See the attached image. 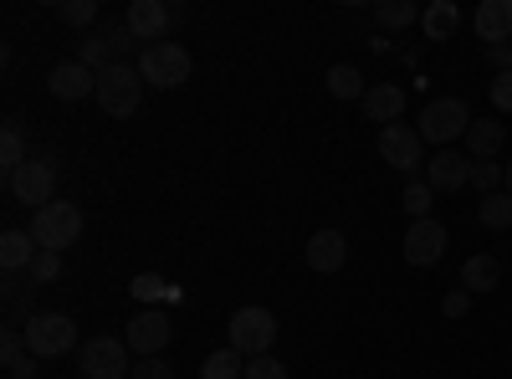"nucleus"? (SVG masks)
Here are the masks:
<instances>
[{
  "instance_id": "nucleus-1",
  "label": "nucleus",
  "mask_w": 512,
  "mask_h": 379,
  "mask_svg": "<svg viewBox=\"0 0 512 379\" xmlns=\"http://www.w3.org/2000/svg\"><path fill=\"white\" fill-rule=\"evenodd\" d=\"M144 88H149V82L139 77L134 62H113V67L98 72V108L108 118H134L139 103H144Z\"/></svg>"
},
{
  "instance_id": "nucleus-2",
  "label": "nucleus",
  "mask_w": 512,
  "mask_h": 379,
  "mask_svg": "<svg viewBox=\"0 0 512 379\" xmlns=\"http://www.w3.org/2000/svg\"><path fill=\"white\" fill-rule=\"evenodd\" d=\"M231 349L241 354V359H262V354H272V344H277V313L272 308H262V303H246V308H236L231 313Z\"/></svg>"
},
{
  "instance_id": "nucleus-3",
  "label": "nucleus",
  "mask_w": 512,
  "mask_h": 379,
  "mask_svg": "<svg viewBox=\"0 0 512 379\" xmlns=\"http://www.w3.org/2000/svg\"><path fill=\"white\" fill-rule=\"evenodd\" d=\"M139 77L149 82V88H159V93H169V88H180V82H190V52L180 47V41H159V47H144L139 52Z\"/></svg>"
},
{
  "instance_id": "nucleus-4",
  "label": "nucleus",
  "mask_w": 512,
  "mask_h": 379,
  "mask_svg": "<svg viewBox=\"0 0 512 379\" xmlns=\"http://www.w3.org/2000/svg\"><path fill=\"white\" fill-rule=\"evenodd\" d=\"M472 108H466L461 98H431L420 113V139L436 144V149H451V139H466V129H472Z\"/></svg>"
},
{
  "instance_id": "nucleus-5",
  "label": "nucleus",
  "mask_w": 512,
  "mask_h": 379,
  "mask_svg": "<svg viewBox=\"0 0 512 379\" xmlns=\"http://www.w3.org/2000/svg\"><path fill=\"white\" fill-rule=\"evenodd\" d=\"M21 333H26V349H31L36 359H62V354H72V344H77V323H72L67 313H31V318L21 323Z\"/></svg>"
},
{
  "instance_id": "nucleus-6",
  "label": "nucleus",
  "mask_w": 512,
  "mask_h": 379,
  "mask_svg": "<svg viewBox=\"0 0 512 379\" xmlns=\"http://www.w3.org/2000/svg\"><path fill=\"white\" fill-rule=\"evenodd\" d=\"M31 236L41 251H67L77 236H82V210L72 200H52V205H41L36 216H31Z\"/></svg>"
},
{
  "instance_id": "nucleus-7",
  "label": "nucleus",
  "mask_w": 512,
  "mask_h": 379,
  "mask_svg": "<svg viewBox=\"0 0 512 379\" xmlns=\"http://www.w3.org/2000/svg\"><path fill=\"white\" fill-rule=\"evenodd\" d=\"M128 354H134V349H128L123 339L103 333V339H88L77 349V369H82V379H134Z\"/></svg>"
},
{
  "instance_id": "nucleus-8",
  "label": "nucleus",
  "mask_w": 512,
  "mask_h": 379,
  "mask_svg": "<svg viewBox=\"0 0 512 379\" xmlns=\"http://www.w3.org/2000/svg\"><path fill=\"white\" fill-rule=\"evenodd\" d=\"M6 185H11V195H16L21 205H36V210L52 205V200H57V159H52V154H31Z\"/></svg>"
},
{
  "instance_id": "nucleus-9",
  "label": "nucleus",
  "mask_w": 512,
  "mask_h": 379,
  "mask_svg": "<svg viewBox=\"0 0 512 379\" xmlns=\"http://www.w3.org/2000/svg\"><path fill=\"white\" fill-rule=\"evenodd\" d=\"M379 159L395 164L400 175H415L425 164V139L420 129H410V123H390V129H379Z\"/></svg>"
},
{
  "instance_id": "nucleus-10",
  "label": "nucleus",
  "mask_w": 512,
  "mask_h": 379,
  "mask_svg": "<svg viewBox=\"0 0 512 379\" xmlns=\"http://www.w3.org/2000/svg\"><path fill=\"white\" fill-rule=\"evenodd\" d=\"M446 226L436 221V216H425V221H410V231H405V241H400V257L410 262V267H436L441 257H446Z\"/></svg>"
},
{
  "instance_id": "nucleus-11",
  "label": "nucleus",
  "mask_w": 512,
  "mask_h": 379,
  "mask_svg": "<svg viewBox=\"0 0 512 379\" xmlns=\"http://www.w3.org/2000/svg\"><path fill=\"white\" fill-rule=\"evenodd\" d=\"M169 339H175V323H169V313H159V308L139 313L134 323H128V333H123V344L134 349L139 359H154V354H164V349H169Z\"/></svg>"
},
{
  "instance_id": "nucleus-12",
  "label": "nucleus",
  "mask_w": 512,
  "mask_h": 379,
  "mask_svg": "<svg viewBox=\"0 0 512 379\" xmlns=\"http://www.w3.org/2000/svg\"><path fill=\"white\" fill-rule=\"evenodd\" d=\"M472 164L477 159H466L456 149H436V159H425V185L436 195H456V190L472 185Z\"/></svg>"
},
{
  "instance_id": "nucleus-13",
  "label": "nucleus",
  "mask_w": 512,
  "mask_h": 379,
  "mask_svg": "<svg viewBox=\"0 0 512 379\" xmlns=\"http://www.w3.org/2000/svg\"><path fill=\"white\" fill-rule=\"evenodd\" d=\"M123 26L134 31V41H144V47H159L164 31L175 26V11H169L164 0H134L128 16H123Z\"/></svg>"
},
{
  "instance_id": "nucleus-14",
  "label": "nucleus",
  "mask_w": 512,
  "mask_h": 379,
  "mask_svg": "<svg viewBox=\"0 0 512 379\" xmlns=\"http://www.w3.org/2000/svg\"><path fill=\"white\" fill-rule=\"evenodd\" d=\"M47 88L57 103H82V98H98V72H88L82 62H57Z\"/></svg>"
},
{
  "instance_id": "nucleus-15",
  "label": "nucleus",
  "mask_w": 512,
  "mask_h": 379,
  "mask_svg": "<svg viewBox=\"0 0 512 379\" xmlns=\"http://www.w3.org/2000/svg\"><path fill=\"white\" fill-rule=\"evenodd\" d=\"M364 118L369 123H379V129H390V123H400V113H405V93H400V82H374V88L364 93Z\"/></svg>"
},
{
  "instance_id": "nucleus-16",
  "label": "nucleus",
  "mask_w": 512,
  "mask_h": 379,
  "mask_svg": "<svg viewBox=\"0 0 512 379\" xmlns=\"http://www.w3.org/2000/svg\"><path fill=\"white\" fill-rule=\"evenodd\" d=\"M344 262H349V241H344V231H313V241H308V267L313 272H344Z\"/></svg>"
},
{
  "instance_id": "nucleus-17",
  "label": "nucleus",
  "mask_w": 512,
  "mask_h": 379,
  "mask_svg": "<svg viewBox=\"0 0 512 379\" xmlns=\"http://www.w3.org/2000/svg\"><path fill=\"white\" fill-rule=\"evenodd\" d=\"M477 36L487 41H512V0H482L477 6Z\"/></svg>"
},
{
  "instance_id": "nucleus-18",
  "label": "nucleus",
  "mask_w": 512,
  "mask_h": 379,
  "mask_svg": "<svg viewBox=\"0 0 512 379\" xmlns=\"http://www.w3.org/2000/svg\"><path fill=\"white\" fill-rule=\"evenodd\" d=\"M461 287L472 292H492V287H502V262L497 257H487V251H477V257H466L461 262Z\"/></svg>"
},
{
  "instance_id": "nucleus-19",
  "label": "nucleus",
  "mask_w": 512,
  "mask_h": 379,
  "mask_svg": "<svg viewBox=\"0 0 512 379\" xmlns=\"http://www.w3.org/2000/svg\"><path fill=\"white\" fill-rule=\"evenodd\" d=\"M502 144H507V123H497V118H477L472 129H466L472 159H492V154H502Z\"/></svg>"
},
{
  "instance_id": "nucleus-20",
  "label": "nucleus",
  "mask_w": 512,
  "mask_h": 379,
  "mask_svg": "<svg viewBox=\"0 0 512 379\" xmlns=\"http://www.w3.org/2000/svg\"><path fill=\"white\" fill-rule=\"evenodd\" d=\"M31 241H36V236H26V231H6V236H0V267H6V272L31 267V262L41 257V251H36Z\"/></svg>"
},
{
  "instance_id": "nucleus-21",
  "label": "nucleus",
  "mask_w": 512,
  "mask_h": 379,
  "mask_svg": "<svg viewBox=\"0 0 512 379\" xmlns=\"http://www.w3.org/2000/svg\"><path fill=\"white\" fill-rule=\"evenodd\" d=\"M420 26H425V36H431V41H451L456 26H461V11L451 6V0H436V6H425Z\"/></svg>"
},
{
  "instance_id": "nucleus-22",
  "label": "nucleus",
  "mask_w": 512,
  "mask_h": 379,
  "mask_svg": "<svg viewBox=\"0 0 512 379\" xmlns=\"http://www.w3.org/2000/svg\"><path fill=\"white\" fill-rule=\"evenodd\" d=\"M477 221H482L487 231H512V195H507V190L482 195V205H477Z\"/></svg>"
},
{
  "instance_id": "nucleus-23",
  "label": "nucleus",
  "mask_w": 512,
  "mask_h": 379,
  "mask_svg": "<svg viewBox=\"0 0 512 379\" xmlns=\"http://www.w3.org/2000/svg\"><path fill=\"white\" fill-rule=\"evenodd\" d=\"M200 379H246V359L226 344V349H216V354L200 364Z\"/></svg>"
},
{
  "instance_id": "nucleus-24",
  "label": "nucleus",
  "mask_w": 512,
  "mask_h": 379,
  "mask_svg": "<svg viewBox=\"0 0 512 379\" xmlns=\"http://www.w3.org/2000/svg\"><path fill=\"white\" fill-rule=\"evenodd\" d=\"M328 93H333V98H344V103H349V98H359V103H364V93H369V88H364L359 67L338 62V67H328Z\"/></svg>"
},
{
  "instance_id": "nucleus-25",
  "label": "nucleus",
  "mask_w": 512,
  "mask_h": 379,
  "mask_svg": "<svg viewBox=\"0 0 512 379\" xmlns=\"http://www.w3.org/2000/svg\"><path fill=\"white\" fill-rule=\"evenodd\" d=\"M400 205H405V216H410V221H425V216H431V205H436V190L425 185V180H410L405 195H400Z\"/></svg>"
},
{
  "instance_id": "nucleus-26",
  "label": "nucleus",
  "mask_w": 512,
  "mask_h": 379,
  "mask_svg": "<svg viewBox=\"0 0 512 379\" xmlns=\"http://www.w3.org/2000/svg\"><path fill=\"white\" fill-rule=\"evenodd\" d=\"M31 154H26V144H21V134H16V123H6V134H0V170H6V180L21 170Z\"/></svg>"
},
{
  "instance_id": "nucleus-27",
  "label": "nucleus",
  "mask_w": 512,
  "mask_h": 379,
  "mask_svg": "<svg viewBox=\"0 0 512 379\" xmlns=\"http://www.w3.org/2000/svg\"><path fill=\"white\" fill-rule=\"evenodd\" d=\"M374 16H379V26H410V21H420L425 11L420 6H410V0H379V6H374Z\"/></svg>"
},
{
  "instance_id": "nucleus-28",
  "label": "nucleus",
  "mask_w": 512,
  "mask_h": 379,
  "mask_svg": "<svg viewBox=\"0 0 512 379\" xmlns=\"http://www.w3.org/2000/svg\"><path fill=\"white\" fill-rule=\"evenodd\" d=\"M77 62L88 67V72H103V67H113V47H108V36H88V41H82Z\"/></svg>"
},
{
  "instance_id": "nucleus-29",
  "label": "nucleus",
  "mask_w": 512,
  "mask_h": 379,
  "mask_svg": "<svg viewBox=\"0 0 512 379\" xmlns=\"http://www.w3.org/2000/svg\"><path fill=\"white\" fill-rule=\"evenodd\" d=\"M472 185H477L482 195H497V190H502V164L477 159V164H472Z\"/></svg>"
},
{
  "instance_id": "nucleus-30",
  "label": "nucleus",
  "mask_w": 512,
  "mask_h": 379,
  "mask_svg": "<svg viewBox=\"0 0 512 379\" xmlns=\"http://www.w3.org/2000/svg\"><path fill=\"white\" fill-rule=\"evenodd\" d=\"M62 21L67 26H93L98 21V0H62Z\"/></svg>"
},
{
  "instance_id": "nucleus-31",
  "label": "nucleus",
  "mask_w": 512,
  "mask_h": 379,
  "mask_svg": "<svg viewBox=\"0 0 512 379\" xmlns=\"http://www.w3.org/2000/svg\"><path fill=\"white\" fill-rule=\"evenodd\" d=\"M62 277V251H41L31 262V282H57Z\"/></svg>"
},
{
  "instance_id": "nucleus-32",
  "label": "nucleus",
  "mask_w": 512,
  "mask_h": 379,
  "mask_svg": "<svg viewBox=\"0 0 512 379\" xmlns=\"http://www.w3.org/2000/svg\"><path fill=\"white\" fill-rule=\"evenodd\" d=\"M246 379H287V364L262 354V359H246Z\"/></svg>"
},
{
  "instance_id": "nucleus-33",
  "label": "nucleus",
  "mask_w": 512,
  "mask_h": 379,
  "mask_svg": "<svg viewBox=\"0 0 512 379\" xmlns=\"http://www.w3.org/2000/svg\"><path fill=\"white\" fill-rule=\"evenodd\" d=\"M128 292H134V298H144V303H154V298H164V292H169V282H164V277H154V272H139Z\"/></svg>"
},
{
  "instance_id": "nucleus-34",
  "label": "nucleus",
  "mask_w": 512,
  "mask_h": 379,
  "mask_svg": "<svg viewBox=\"0 0 512 379\" xmlns=\"http://www.w3.org/2000/svg\"><path fill=\"white\" fill-rule=\"evenodd\" d=\"M487 98H492V108H497V113H512V72H497V77H492Z\"/></svg>"
},
{
  "instance_id": "nucleus-35",
  "label": "nucleus",
  "mask_w": 512,
  "mask_h": 379,
  "mask_svg": "<svg viewBox=\"0 0 512 379\" xmlns=\"http://www.w3.org/2000/svg\"><path fill=\"white\" fill-rule=\"evenodd\" d=\"M134 379H175V369L164 364V354H154V359H139L134 364Z\"/></svg>"
},
{
  "instance_id": "nucleus-36",
  "label": "nucleus",
  "mask_w": 512,
  "mask_h": 379,
  "mask_svg": "<svg viewBox=\"0 0 512 379\" xmlns=\"http://www.w3.org/2000/svg\"><path fill=\"white\" fill-rule=\"evenodd\" d=\"M466 308H472V292H466V287H456V292H446V298H441V313L446 318H466Z\"/></svg>"
},
{
  "instance_id": "nucleus-37",
  "label": "nucleus",
  "mask_w": 512,
  "mask_h": 379,
  "mask_svg": "<svg viewBox=\"0 0 512 379\" xmlns=\"http://www.w3.org/2000/svg\"><path fill=\"white\" fill-rule=\"evenodd\" d=\"M108 36V47H113V62L123 57V52H134L139 47V41H134V31H128V26H113V31H103Z\"/></svg>"
},
{
  "instance_id": "nucleus-38",
  "label": "nucleus",
  "mask_w": 512,
  "mask_h": 379,
  "mask_svg": "<svg viewBox=\"0 0 512 379\" xmlns=\"http://www.w3.org/2000/svg\"><path fill=\"white\" fill-rule=\"evenodd\" d=\"M6 374H11V379H36V374H41V369H36V354L26 349V354L6 359Z\"/></svg>"
},
{
  "instance_id": "nucleus-39",
  "label": "nucleus",
  "mask_w": 512,
  "mask_h": 379,
  "mask_svg": "<svg viewBox=\"0 0 512 379\" xmlns=\"http://www.w3.org/2000/svg\"><path fill=\"white\" fill-rule=\"evenodd\" d=\"M487 62H492L497 72H512V41H492V47H487Z\"/></svg>"
},
{
  "instance_id": "nucleus-40",
  "label": "nucleus",
  "mask_w": 512,
  "mask_h": 379,
  "mask_svg": "<svg viewBox=\"0 0 512 379\" xmlns=\"http://www.w3.org/2000/svg\"><path fill=\"white\" fill-rule=\"evenodd\" d=\"M502 190L512 195V164H502Z\"/></svg>"
}]
</instances>
